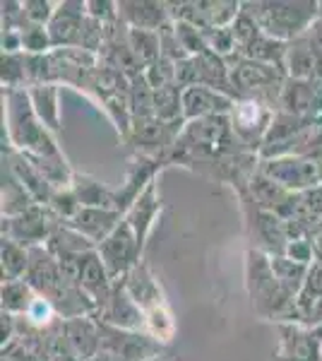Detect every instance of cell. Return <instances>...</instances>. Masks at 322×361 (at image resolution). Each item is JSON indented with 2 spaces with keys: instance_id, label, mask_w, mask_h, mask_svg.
<instances>
[{
  "instance_id": "cell-27",
  "label": "cell",
  "mask_w": 322,
  "mask_h": 361,
  "mask_svg": "<svg viewBox=\"0 0 322 361\" xmlns=\"http://www.w3.org/2000/svg\"><path fill=\"white\" fill-rule=\"evenodd\" d=\"M128 42L135 58L142 63L144 68H149L151 63H156L161 58V42L159 32H144V29H130L128 32Z\"/></svg>"
},
{
  "instance_id": "cell-16",
  "label": "cell",
  "mask_w": 322,
  "mask_h": 361,
  "mask_svg": "<svg viewBox=\"0 0 322 361\" xmlns=\"http://www.w3.org/2000/svg\"><path fill=\"white\" fill-rule=\"evenodd\" d=\"M63 330L80 361H92L101 349V323L94 316L63 320Z\"/></svg>"
},
{
  "instance_id": "cell-28",
  "label": "cell",
  "mask_w": 322,
  "mask_h": 361,
  "mask_svg": "<svg viewBox=\"0 0 322 361\" xmlns=\"http://www.w3.org/2000/svg\"><path fill=\"white\" fill-rule=\"evenodd\" d=\"M0 82H3V92L29 90L25 54H3L0 58Z\"/></svg>"
},
{
  "instance_id": "cell-39",
  "label": "cell",
  "mask_w": 322,
  "mask_h": 361,
  "mask_svg": "<svg viewBox=\"0 0 322 361\" xmlns=\"http://www.w3.org/2000/svg\"><path fill=\"white\" fill-rule=\"evenodd\" d=\"M149 361H180L178 357H173V354H159V357L149 359Z\"/></svg>"
},
{
  "instance_id": "cell-30",
  "label": "cell",
  "mask_w": 322,
  "mask_h": 361,
  "mask_svg": "<svg viewBox=\"0 0 322 361\" xmlns=\"http://www.w3.org/2000/svg\"><path fill=\"white\" fill-rule=\"evenodd\" d=\"M322 296V258L315 260L308 270V279L303 284V292L296 301V323H301V311L308 308L313 301H318Z\"/></svg>"
},
{
  "instance_id": "cell-20",
  "label": "cell",
  "mask_w": 322,
  "mask_h": 361,
  "mask_svg": "<svg viewBox=\"0 0 322 361\" xmlns=\"http://www.w3.org/2000/svg\"><path fill=\"white\" fill-rule=\"evenodd\" d=\"M29 99L41 123L49 128L51 133L61 130V87L58 85H37L29 87Z\"/></svg>"
},
{
  "instance_id": "cell-7",
  "label": "cell",
  "mask_w": 322,
  "mask_h": 361,
  "mask_svg": "<svg viewBox=\"0 0 322 361\" xmlns=\"http://www.w3.org/2000/svg\"><path fill=\"white\" fill-rule=\"evenodd\" d=\"M58 224L61 219L49 207L34 205L20 217H3V238H10L25 248L46 246Z\"/></svg>"
},
{
  "instance_id": "cell-38",
  "label": "cell",
  "mask_w": 322,
  "mask_h": 361,
  "mask_svg": "<svg viewBox=\"0 0 322 361\" xmlns=\"http://www.w3.org/2000/svg\"><path fill=\"white\" fill-rule=\"evenodd\" d=\"M308 39H310V44L315 46V51L322 56V15H320V20L308 29Z\"/></svg>"
},
{
  "instance_id": "cell-21",
  "label": "cell",
  "mask_w": 322,
  "mask_h": 361,
  "mask_svg": "<svg viewBox=\"0 0 322 361\" xmlns=\"http://www.w3.org/2000/svg\"><path fill=\"white\" fill-rule=\"evenodd\" d=\"M73 190L78 193L82 207H104V209H116V212H120L118 197H116V188H109V185L101 183V180L75 173Z\"/></svg>"
},
{
  "instance_id": "cell-31",
  "label": "cell",
  "mask_w": 322,
  "mask_h": 361,
  "mask_svg": "<svg viewBox=\"0 0 322 361\" xmlns=\"http://www.w3.org/2000/svg\"><path fill=\"white\" fill-rule=\"evenodd\" d=\"M54 51V42H51L49 27L27 25L22 29V54L29 56H44Z\"/></svg>"
},
{
  "instance_id": "cell-3",
  "label": "cell",
  "mask_w": 322,
  "mask_h": 361,
  "mask_svg": "<svg viewBox=\"0 0 322 361\" xmlns=\"http://www.w3.org/2000/svg\"><path fill=\"white\" fill-rule=\"evenodd\" d=\"M243 10L260 25L267 37L286 44L308 34V29L322 15V5L315 0H260V3H243Z\"/></svg>"
},
{
  "instance_id": "cell-17",
  "label": "cell",
  "mask_w": 322,
  "mask_h": 361,
  "mask_svg": "<svg viewBox=\"0 0 322 361\" xmlns=\"http://www.w3.org/2000/svg\"><path fill=\"white\" fill-rule=\"evenodd\" d=\"M123 284L125 289L130 292V296L137 301V306L144 311V316L156 308H163L166 301H163V294H161V287L159 282L154 279V275L149 272V267L144 263L135 265L125 277H123Z\"/></svg>"
},
{
  "instance_id": "cell-26",
  "label": "cell",
  "mask_w": 322,
  "mask_h": 361,
  "mask_svg": "<svg viewBox=\"0 0 322 361\" xmlns=\"http://www.w3.org/2000/svg\"><path fill=\"white\" fill-rule=\"evenodd\" d=\"M286 42H279V39H272L267 37L265 32L255 39L248 49H243L238 56L243 58H250V61H257V63H267V66H274V68H282L284 70V58H286Z\"/></svg>"
},
{
  "instance_id": "cell-5",
  "label": "cell",
  "mask_w": 322,
  "mask_h": 361,
  "mask_svg": "<svg viewBox=\"0 0 322 361\" xmlns=\"http://www.w3.org/2000/svg\"><path fill=\"white\" fill-rule=\"evenodd\" d=\"M260 171L289 193H306L322 185V154H289L260 159Z\"/></svg>"
},
{
  "instance_id": "cell-15",
  "label": "cell",
  "mask_w": 322,
  "mask_h": 361,
  "mask_svg": "<svg viewBox=\"0 0 322 361\" xmlns=\"http://www.w3.org/2000/svg\"><path fill=\"white\" fill-rule=\"evenodd\" d=\"M118 17L130 29H144V32H159L163 25L171 22L168 3H156V0H120Z\"/></svg>"
},
{
  "instance_id": "cell-34",
  "label": "cell",
  "mask_w": 322,
  "mask_h": 361,
  "mask_svg": "<svg viewBox=\"0 0 322 361\" xmlns=\"http://www.w3.org/2000/svg\"><path fill=\"white\" fill-rule=\"evenodd\" d=\"M175 25V34H178L180 44H183L185 54L188 56H200L207 54V42H204V32L192 25H185V22H173Z\"/></svg>"
},
{
  "instance_id": "cell-10",
  "label": "cell",
  "mask_w": 322,
  "mask_h": 361,
  "mask_svg": "<svg viewBox=\"0 0 322 361\" xmlns=\"http://www.w3.org/2000/svg\"><path fill=\"white\" fill-rule=\"evenodd\" d=\"M94 318L99 323L111 325V328L130 330V333H147L144 311L137 306V301H135L130 292L125 289L123 279H116L113 282V289H111L109 299L104 301V306L99 308Z\"/></svg>"
},
{
  "instance_id": "cell-14",
  "label": "cell",
  "mask_w": 322,
  "mask_h": 361,
  "mask_svg": "<svg viewBox=\"0 0 322 361\" xmlns=\"http://www.w3.org/2000/svg\"><path fill=\"white\" fill-rule=\"evenodd\" d=\"M125 219V214L116 212V209H104V207H82L70 222L78 234H82L87 241H92L94 246H99L101 241L113 234L118 229V224Z\"/></svg>"
},
{
  "instance_id": "cell-35",
  "label": "cell",
  "mask_w": 322,
  "mask_h": 361,
  "mask_svg": "<svg viewBox=\"0 0 322 361\" xmlns=\"http://www.w3.org/2000/svg\"><path fill=\"white\" fill-rule=\"evenodd\" d=\"M22 8H25L27 25L49 27V22L54 20V15H56L58 3H51V0H25Z\"/></svg>"
},
{
  "instance_id": "cell-40",
  "label": "cell",
  "mask_w": 322,
  "mask_h": 361,
  "mask_svg": "<svg viewBox=\"0 0 322 361\" xmlns=\"http://www.w3.org/2000/svg\"><path fill=\"white\" fill-rule=\"evenodd\" d=\"M320 5H322V3H320Z\"/></svg>"
},
{
  "instance_id": "cell-8",
  "label": "cell",
  "mask_w": 322,
  "mask_h": 361,
  "mask_svg": "<svg viewBox=\"0 0 322 361\" xmlns=\"http://www.w3.org/2000/svg\"><path fill=\"white\" fill-rule=\"evenodd\" d=\"M277 109L269 106L257 99H238L231 111V126L236 137L241 140L248 149L260 154V147L267 137V130L272 126V118Z\"/></svg>"
},
{
  "instance_id": "cell-19",
  "label": "cell",
  "mask_w": 322,
  "mask_h": 361,
  "mask_svg": "<svg viewBox=\"0 0 322 361\" xmlns=\"http://www.w3.org/2000/svg\"><path fill=\"white\" fill-rule=\"evenodd\" d=\"M320 54L315 51V46L310 44L308 34L294 39L286 46V58H284V75L289 80H313L315 68H318Z\"/></svg>"
},
{
  "instance_id": "cell-36",
  "label": "cell",
  "mask_w": 322,
  "mask_h": 361,
  "mask_svg": "<svg viewBox=\"0 0 322 361\" xmlns=\"http://www.w3.org/2000/svg\"><path fill=\"white\" fill-rule=\"evenodd\" d=\"M144 78L151 90H161V87L175 85V63L159 58L156 63H151L149 68H144Z\"/></svg>"
},
{
  "instance_id": "cell-4",
  "label": "cell",
  "mask_w": 322,
  "mask_h": 361,
  "mask_svg": "<svg viewBox=\"0 0 322 361\" xmlns=\"http://www.w3.org/2000/svg\"><path fill=\"white\" fill-rule=\"evenodd\" d=\"M228 68H231V85L238 99H257L269 106L277 109L279 94L286 82V75L282 68L267 66V63H257L243 56L228 58Z\"/></svg>"
},
{
  "instance_id": "cell-29",
  "label": "cell",
  "mask_w": 322,
  "mask_h": 361,
  "mask_svg": "<svg viewBox=\"0 0 322 361\" xmlns=\"http://www.w3.org/2000/svg\"><path fill=\"white\" fill-rule=\"evenodd\" d=\"M130 114L132 118H151L154 116V90L149 87L144 73L130 80Z\"/></svg>"
},
{
  "instance_id": "cell-6",
  "label": "cell",
  "mask_w": 322,
  "mask_h": 361,
  "mask_svg": "<svg viewBox=\"0 0 322 361\" xmlns=\"http://www.w3.org/2000/svg\"><path fill=\"white\" fill-rule=\"evenodd\" d=\"M243 3L238 0H178L168 3V15L173 22H185L202 32L219 27H231L241 15Z\"/></svg>"
},
{
  "instance_id": "cell-22",
  "label": "cell",
  "mask_w": 322,
  "mask_h": 361,
  "mask_svg": "<svg viewBox=\"0 0 322 361\" xmlns=\"http://www.w3.org/2000/svg\"><path fill=\"white\" fill-rule=\"evenodd\" d=\"M39 294L32 289L27 279H13V282H3L0 289V306L3 313H10L15 318H27L32 306L37 304Z\"/></svg>"
},
{
  "instance_id": "cell-37",
  "label": "cell",
  "mask_w": 322,
  "mask_h": 361,
  "mask_svg": "<svg viewBox=\"0 0 322 361\" xmlns=\"http://www.w3.org/2000/svg\"><path fill=\"white\" fill-rule=\"evenodd\" d=\"M87 15L109 25V22L118 20V3H111V0H87Z\"/></svg>"
},
{
  "instance_id": "cell-33",
  "label": "cell",
  "mask_w": 322,
  "mask_h": 361,
  "mask_svg": "<svg viewBox=\"0 0 322 361\" xmlns=\"http://www.w3.org/2000/svg\"><path fill=\"white\" fill-rule=\"evenodd\" d=\"M231 29H233V39H236V46H238V54H241L243 49H248V46L262 34L260 25H257L245 10H241V15L236 17V22L231 25Z\"/></svg>"
},
{
  "instance_id": "cell-25",
  "label": "cell",
  "mask_w": 322,
  "mask_h": 361,
  "mask_svg": "<svg viewBox=\"0 0 322 361\" xmlns=\"http://www.w3.org/2000/svg\"><path fill=\"white\" fill-rule=\"evenodd\" d=\"M0 265H3V282L13 279H25L32 263V248H25L20 243L3 238V250H0Z\"/></svg>"
},
{
  "instance_id": "cell-11",
  "label": "cell",
  "mask_w": 322,
  "mask_h": 361,
  "mask_svg": "<svg viewBox=\"0 0 322 361\" xmlns=\"http://www.w3.org/2000/svg\"><path fill=\"white\" fill-rule=\"evenodd\" d=\"M279 335L274 361H322V325L308 328L301 323H282Z\"/></svg>"
},
{
  "instance_id": "cell-9",
  "label": "cell",
  "mask_w": 322,
  "mask_h": 361,
  "mask_svg": "<svg viewBox=\"0 0 322 361\" xmlns=\"http://www.w3.org/2000/svg\"><path fill=\"white\" fill-rule=\"evenodd\" d=\"M97 253L101 255L104 265H106L113 282L125 277L135 265H140V258H142V248H140V241H137V236H135L128 219H123L118 224V229H116L106 241L99 243Z\"/></svg>"
},
{
  "instance_id": "cell-2",
  "label": "cell",
  "mask_w": 322,
  "mask_h": 361,
  "mask_svg": "<svg viewBox=\"0 0 322 361\" xmlns=\"http://www.w3.org/2000/svg\"><path fill=\"white\" fill-rule=\"evenodd\" d=\"M245 284L253 301V308L267 320H284L296 323V301L298 296L289 294L279 284L277 275L272 270V260L262 250L250 248L245 260Z\"/></svg>"
},
{
  "instance_id": "cell-32",
  "label": "cell",
  "mask_w": 322,
  "mask_h": 361,
  "mask_svg": "<svg viewBox=\"0 0 322 361\" xmlns=\"http://www.w3.org/2000/svg\"><path fill=\"white\" fill-rule=\"evenodd\" d=\"M159 42H161V58H166V61L175 63V66H178L180 61H185V58H190L188 54H185V49H183V44H180L178 34H175L173 20L159 29Z\"/></svg>"
},
{
  "instance_id": "cell-23",
  "label": "cell",
  "mask_w": 322,
  "mask_h": 361,
  "mask_svg": "<svg viewBox=\"0 0 322 361\" xmlns=\"http://www.w3.org/2000/svg\"><path fill=\"white\" fill-rule=\"evenodd\" d=\"M34 205H37L34 197L15 178V173L3 164V217H20Z\"/></svg>"
},
{
  "instance_id": "cell-18",
  "label": "cell",
  "mask_w": 322,
  "mask_h": 361,
  "mask_svg": "<svg viewBox=\"0 0 322 361\" xmlns=\"http://www.w3.org/2000/svg\"><path fill=\"white\" fill-rule=\"evenodd\" d=\"M159 212H161V200H159V190H156V178H154L125 214V219L130 222L142 250H144V243H147L151 226H154L156 217H159Z\"/></svg>"
},
{
  "instance_id": "cell-1",
  "label": "cell",
  "mask_w": 322,
  "mask_h": 361,
  "mask_svg": "<svg viewBox=\"0 0 322 361\" xmlns=\"http://www.w3.org/2000/svg\"><path fill=\"white\" fill-rule=\"evenodd\" d=\"M5 99V128L3 140L8 145L3 149H17L27 157H58L63 154L54 133L49 130L37 116L29 99V90H8Z\"/></svg>"
},
{
  "instance_id": "cell-24",
  "label": "cell",
  "mask_w": 322,
  "mask_h": 361,
  "mask_svg": "<svg viewBox=\"0 0 322 361\" xmlns=\"http://www.w3.org/2000/svg\"><path fill=\"white\" fill-rule=\"evenodd\" d=\"M154 116L163 123H185L183 118V87L178 82L154 90Z\"/></svg>"
},
{
  "instance_id": "cell-13",
  "label": "cell",
  "mask_w": 322,
  "mask_h": 361,
  "mask_svg": "<svg viewBox=\"0 0 322 361\" xmlns=\"http://www.w3.org/2000/svg\"><path fill=\"white\" fill-rule=\"evenodd\" d=\"M236 99L221 94L209 87H185L183 90V118L185 121H200L212 118V116H231Z\"/></svg>"
},
{
  "instance_id": "cell-12",
  "label": "cell",
  "mask_w": 322,
  "mask_h": 361,
  "mask_svg": "<svg viewBox=\"0 0 322 361\" xmlns=\"http://www.w3.org/2000/svg\"><path fill=\"white\" fill-rule=\"evenodd\" d=\"M87 20V0H63L58 3L54 20L49 22V34L56 49H78L80 32Z\"/></svg>"
}]
</instances>
